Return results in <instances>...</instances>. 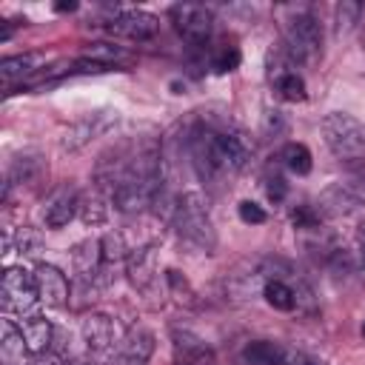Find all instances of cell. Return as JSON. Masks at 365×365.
<instances>
[{"instance_id": "34", "label": "cell", "mask_w": 365, "mask_h": 365, "mask_svg": "<svg viewBox=\"0 0 365 365\" xmlns=\"http://www.w3.org/2000/svg\"><path fill=\"white\" fill-rule=\"evenodd\" d=\"M29 365H60V362H57V356H54V354H34Z\"/></svg>"}, {"instance_id": "8", "label": "cell", "mask_w": 365, "mask_h": 365, "mask_svg": "<svg viewBox=\"0 0 365 365\" xmlns=\"http://www.w3.org/2000/svg\"><path fill=\"white\" fill-rule=\"evenodd\" d=\"M174 365H217L214 348L188 328H171Z\"/></svg>"}, {"instance_id": "5", "label": "cell", "mask_w": 365, "mask_h": 365, "mask_svg": "<svg viewBox=\"0 0 365 365\" xmlns=\"http://www.w3.org/2000/svg\"><path fill=\"white\" fill-rule=\"evenodd\" d=\"M0 302H3L6 314H17L20 319L31 317L34 305L40 302V291H37L34 274H29L23 268H6L3 285H0Z\"/></svg>"}, {"instance_id": "19", "label": "cell", "mask_w": 365, "mask_h": 365, "mask_svg": "<svg viewBox=\"0 0 365 365\" xmlns=\"http://www.w3.org/2000/svg\"><path fill=\"white\" fill-rule=\"evenodd\" d=\"M29 354L26 339L20 334V328L6 319L3 322V336H0V365H23V356Z\"/></svg>"}, {"instance_id": "29", "label": "cell", "mask_w": 365, "mask_h": 365, "mask_svg": "<svg viewBox=\"0 0 365 365\" xmlns=\"http://www.w3.org/2000/svg\"><path fill=\"white\" fill-rule=\"evenodd\" d=\"M211 66H214V71H220V74L234 71V68L240 66V48H237V46H220V48L214 51Z\"/></svg>"}, {"instance_id": "28", "label": "cell", "mask_w": 365, "mask_h": 365, "mask_svg": "<svg viewBox=\"0 0 365 365\" xmlns=\"http://www.w3.org/2000/svg\"><path fill=\"white\" fill-rule=\"evenodd\" d=\"M277 91H279V97H282V100L297 103V100H302V97H305V80H302L297 71H291V74H285V77H279V80H277Z\"/></svg>"}, {"instance_id": "6", "label": "cell", "mask_w": 365, "mask_h": 365, "mask_svg": "<svg viewBox=\"0 0 365 365\" xmlns=\"http://www.w3.org/2000/svg\"><path fill=\"white\" fill-rule=\"evenodd\" d=\"M359 205H365V171H354L345 180L331 182L322 194H319V214L325 217H342L356 211Z\"/></svg>"}, {"instance_id": "16", "label": "cell", "mask_w": 365, "mask_h": 365, "mask_svg": "<svg viewBox=\"0 0 365 365\" xmlns=\"http://www.w3.org/2000/svg\"><path fill=\"white\" fill-rule=\"evenodd\" d=\"M20 334H23V339H26V348H29L31 356H34V354H48L54 328H51V322H48L46 317H37V314L23 317V319H20Z\"/></svg>"}, {"instance_id": "15", "label": "cell", "mask_w": 365, "mask_h": 365, "mask_svg": "<svg viewBox=\"0 0 365 365\" xmlns=\"http://www.w3.org/2000/svg\"><path fill=\"white\" fill-rule=\"evenodd\" d=\"M125 274L131 279L134 288H148L157 277V251L151 245L145 248H137L134 254H128V262H125Z\"/></svg>"}, {"instance_id": "1", "label": "cell", "mask_w": 365, "mask_h": 365, "mask_svg": "<svg viewBox=\"0 0 365 365\" xmlns=\"http://www.w3.org/2000/svg\"><path fill=\"white\" fill-rule=\"evenodd\" d=\"M188 148L194 157V165L202 177H231L240 174L251 154L254 145L240 128H225V125H197L188 137Z\"/></svg>"}, {"instance_id": "22", "label": "cell", "mask_w": 365, "mask_h": 365, "mask_svg": "<svg viewBox=\"0 0 365 365\" xmlns=\"http://www.w3.org/2000/svg\"><path fill=\"white\" fill-rule=\"evenodd\" d=\"M83 60H91V63H100V66L111 68V66L128 63L131 54H128L123 46H114V43H88V46L83 48Z\"/></svg>"}, {"instance_id": "27", "label": "cell", "mask_w": 365, "mask_h": 365, "mask_svg": "<svg viewBox=\"0 0 365 365\" xmlns=\"http://www.w3.org/2000/svg\"><path fill=\"white\" fill-rule=\"evenodd\" d=\"M359 14H362V3H356V0H342V3L334 9L336 34H348V31L359 23Z\"/></svg>"}, {"instance_id": "32", "label": "cell", "mask_w": 365, "mask_h": 365, "mask_svg": "<svg viewBox=\"0 0 365 365\" xmlns=\"http://www.w3.org/2000/svg\"><path fill=\"white\" fill-rule=\"evenodd\" d=\"M165 279H168V285L174 288V294H180V297H177L180 302H182V299H185V302H194V291L188 288V282H185V277H182L180 271H168Z\"/></svg>"}, {"instance_id": "35", "label": "cell", "mask_w": 365, "mask_h": 365, "mask_svg": "<svg viewBox=\"0 0 365 365\" xmlns=\"http://www.w3.org/2000/svg\"><path fill=\"white\" fill-rule=\"evenodd\" d=\"M54 9H57V11H74V9H77V3H74V0H68V3L63 0V3H57Z\"/></svg>"}, {"instance_id": "33", "label": "cell", "mask_w": 365, "mask_h": 365, "mask_svg": "<svg viewBox=\"0 0 365 365\" xmlns=\"http://www.w3.org/2000/svg\"><path fill=\"white\" fill-rule=\"evenodd\" d=\"M240 220H242V222H251V225H259V222H265V211H262L257 202L242 200V202H240Z\"/></svg>"}, {"instance_id": "7", "label": "cell", "mask_w": 365, "mask_h": 365, "mask_svg": "<svg viewBox=\"0 0 365 365\" xmlns=\"http://www.w3.org/2000/svg\"><path fill=\"white\" fill-rule=\"evenodd\" d=\"M171 23H174L177 34L191 46L208 43V37L214 31V14L202 3H177V6H171Z\"/></svg>"}, {"instance_id": "4", "label": "cell", "mask_w": 365, "mask_h": 365, "mask_svg": "<svg viewBox=\"0 0 365 365\" xmlns=\"http://www.w3.org/2000/svg\"><path fill=\"white\" fill-rule=\"evenodd\" d=\"M282 34H285V51L291 54L294 63L314 66L319 60V54H322V26L311 11L294 9V14L282 26Z\"/></svg>"}, {"instance_id": "11", "label": "cell", "mask_w": 365, "mask_h": 365, "mask_svg": "<svg viewBox=\"0 0 365 365\" xmlns=\"http://www.w3.org/2000/svg\"><path fill=\"white\" fill-rule=\"evenodd\" d=\"M114 123H117V111H94V114H86L83 120H77V123L66 131V137H63V148L77 151V148L88 145L91 140L103 137Z\"/></svg>"}, {"instance_id": "20", "label": "cell", "mask_w": 365, "mask_h": 365, "mask_svg": "<svg viewBox=\"0 0 365 365\" xmlns=\"http://www.w3.org/2000/svg\"><path fill=\"white\" fill-rule=\"evenodd\" d=\"M71 262H74V271L88 279L97 274V268L103 265V251H100V240H83L80 245H74L71 251Z\"/></svg>"}, {"instance_id": "13", "label": "cell", "mask_w": 365, "mask_h": 365, "mask_svg": "<svg viewBox=\"0 0 365 365\" xmlns=\"http://www.w3.org/2000/svg\"><path fill=\"white\" fill-rule=\"evenodd\" d=\"M34 282H37V291H40V302H46L51 308H60V305L68 302V279L60 268L40 262L34 268Z\"/></svg>"}, {"instance_id": "14", "label": "cell", "mask_w": 365, "mask_h": 365, "mask_svg": "<svg viewBox=\"0 0 365 365\" xmlns=\"http://www.w3.org/2000/svg\"><path fill=\"white\" fill-rule=\"evenodd\" d=\"M154 354V334L145 328H134L128 331V336L123 339L114 365H145Z\"/></svg>"}, {"instance_id": "36", "label": "cell", "mask_w": 365, "mask_h": 365, "mask_svg": "<svg viewBox=\"0 0 365 365\" xmlns=\"http://www.w3.org/2000/svg\"><path fill=\"white\" fill-rule=\"evenodd\" d=\"M362 336H365V325H362Z\"/></svg>"}, {"instance_id": "12", "label": "cell", "mask_w": 365, "mask_h": 365, "mask_svg": "<svg viewBox=\"0 0 365 365\" xmlns=\"http://www.w3.org/2000/svg\"><path fill=\"white\" fill-rule=\"evenodd\" d=\"M80 208V194L74 185H60L48 194L46 205H43V222L48 228H63L68 225V220L77 214Z\"/></svg>"}, {"instance_id": "17", "label": "cell", "mask_w": 365, "mask_h": 365, "mask_svg": "<svg viewBox=\"0 0 365 365\" xmlns=\"http://www.w3.org/2000/svg\"><path fill=\"white\" fill-rule=\"evenodd\" d=\"M43 54L37 51H23V54H14V57H6L0 60V80L3 86H11L17 80H26L31 74H37V68L43 66Z\"/></svg>"}, {"instance_id": "3", "label": "cell", "mask_w": 365, "mask_h": 365, "mask_svg": "<svg viewBox=\"0 0 365 365\" xmlns=\"http://www.w3.org/2000/svg\"><path fill=\"white\" fill-rule=\"evenodd\" d=\"M180 240H185L188 245L211 254L214 245H217V234H214V222L208 217V208H205V200L202 194L197 191H185L177 197V205H174V217H171Z\"/></svg>"}, {"instance_id": "26", "label": "cell", "mask_w": 365, "mask_h": 365, "mask_svg": "<svg viewBox=\"0 0 365 365\" xmlns=\"http://www.w3.org/2000/svg\"><path fill=\"white\" fill-rule=\"evenodd\" d=\"M282 163H285V168L288 171H294V174H308L311 171V151L302 145V143H288L285 148H282Z\"/></svg>"}, {"instance_id": "30", "label": "cell", "mask_w": 365, "mask_h": 365, "mask_svg": "<svg viewBox=\"0 0 365 365\" xmlns=\"http://www.w3.org/2000/svg\"><path fill=\"white\" fill-rule=\"evenodd\" d=\"M319 208H314V205H297L294 211H291V222L297 225V228H317L319 225Z\"/></svg>"}, {"instance_id": "23", "label": "cell", "mask_w": 365, "mask_h": 365, "mask_svg": "<svg viewBox=\"0 0 365 365\" xmlns=\"http://www.w3.org/2000/svg\"><path fill=\"white\" fill-rule=\"evenodd\" d=\"M77 214H80V220H83L86 225H100V222H106V217H108V202H106L103 194L94 188V191H88V194L80 197Z\"/></svg>"}, {"instance_id": "10", "label": "cell", "mask_w": 365, "mask_h": 365, "mask_svg": "<svg viewBox=\"0 0 365 365\" xmlns=\"http://www.w3.org/2000/svg\"><path fill=\"white\" fill-rule=\"evenodd\" d=\"M160 197V188L148 185V182H137V180H120L114 188H111V202L117 211L123 214H140L145 211L148 205H154Z\"/></svg>"}, {"instance_id": "24", "label": "cell", "mask_w": 365, "mask_h": 365, "mask_svg": "<svg viewBox=\"0 0 365 365\" xmlns=\"http://www.w3.org/2000/svg\"><path fill=\"white\" fill-rule=\"evenodd\" d=\"M262 297L277 311H294V305H297V291L282 279H268L262 288Z\"/></svg>"}, {"instance_id": "31", "label": "cell", "mask_w": 365, "mask_h": 365, "mask_svg": "<svg viewBox=\"0 0 365 365\" xmlns=\"http://www.w3.org/2000/svg\"><path fill=\"white\" fill-rule=\"evenodd\" d=\"M265 194L274 200V202H279L285 194H288V182H285V177L282 174H265Z\"/></svg>"}, {"instance_id": "21", "label": "cell", "mask_w": 365, "mask_h": 365, "mask_svg": "<svg viewBox=\"0 0 365 365\" xmlns=\"http://www.w3.org/2000/svg\"><path fill=\"white\" fill-rule=\"evenodd\" d=\"M242 359H245V365H285V345L257 339V342L245 345Z\"/></svg>"}, {"instance_id": "25", "label": "cell", "mask_w": 365, "mask_h": 365, "mask_svg": "<svg viewBox=\"0 0 365 365\" xmlns=\"http://www.w3.org/2000/svg\"><path fill=\"white\" fill-rule=\"evenodd\" d=\"M100 251H103V265H114V262L128 259V245H125V237L120 231H108L100 240Z\"/></svg>"}, {"instance_id": "18", "label": "cell", "mask_w": 365, "mask_h": 365, "mask_svg": "<svg viewBox=\"0 0 365 365\" xmlns=\"http://www.w3.org/2000/svg\"><path fill=\"white\" fill-rule=\"evenodd\" d=\"M80 331H83V342L91 351H106L114 342V322L106 314H88L83 319V328Z\"/></svg>"}, {"instance_id": "2", "label": "cell", "mask_w": 365, "mask_h": 365, "mask_svg": "<svg viewBox=\"0 0 365 365\" xmlns=\"http://www.w3.org/2000/svg\"><path fill=\"white\" fill-rule=\"evenodd\" d=\"M322 137H325V145L331 148V154L342 165H348L354 171L365 168V125L356 117H351L345 111L325 114Z\"/></svg>"}, {"instance_id": "9", "label": "cell", "mask_w": 365, "mask_h": 365, "mask_svg": "<svg viewBox=\"0 0 365 365\" xmlns=\"http://www.w3.org/2000/svg\"><path fill=\"white\" fill-rule=\"evenodd\" d=\"M106 29H108L111 34H117V37L143 43V40H151V37L157 34L160 20H157L154 14H148V11H140V9H137V11H117V14L108 17Z\"/></svg>"}]
</instances>
